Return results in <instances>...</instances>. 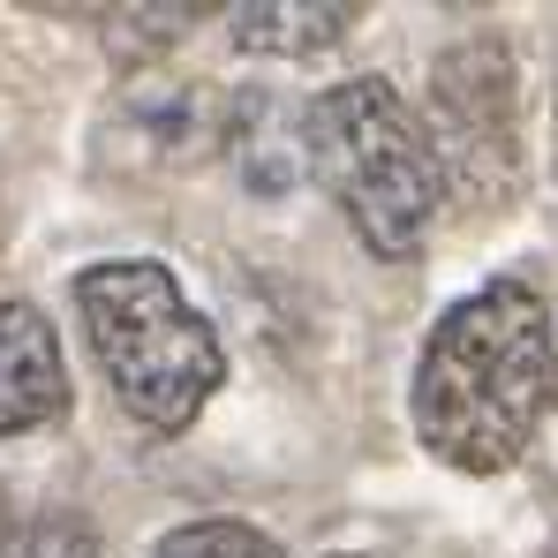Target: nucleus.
Listing matches in <instances>:
<instances>
[{
  "label": "nucleus",
  "mask_w": 558,
  "mask_h": 558,
  "mask_svg": "<svg viewBox=\"0 0 558 558\" xmlns=\"http://www.w3.org/2000/svg\"><path fill=\"white\" fill-rule=\"evenodd\" d=\"M551 310L521 279H490L453 302L415 363V438L446 468L498 475L529 453L551 400Z\"/></svg>",
  "instance_id": "f257e3e1"
},
{
  "label": "nucleus",
  "mask_w": 558,
  "mask_h": 558,
  "mask_svg": "<svg viewBox=\"0 0 558 558\" xmlns=\"http://www.w3.org/2000/svg\"><path fill=\"white\" fill-rule=\"evenodd\" d=\"M302 151L325 196L348 211V227L363 234L377 257H415L430 242L446 167L423 136V121L408 113V98L385 76H348L332 92H317L302 121Z\"/></svg>",
  "instance_id": "f03ea898"
},
{
  "label": "nucleus",
  "mask_w": 558,
  "mask_h": 558,
  "mask_svg": "<svg viewBox=\"0 0 558 558\" xmlns=\"http://www.w3.org/2000/svg\"><path fill=\"white\" fill-rule=\"evenodd\" d=\"M76 310H84L106 385L121 392V408L144 430H189L196 408L219 392V377H227L219 332L182 302L167 265H151V257L92 265V272H76Z\"/></svg>",
  "instance_id": "7ed1b4c3"
},
{
  "label": "nucleus",
  "mask_w": 558,
  "mask_h": 558,
  "mask_svg": "<svg viewBox=\"0 0 558 558\" xmlns=\"http://www.w3.org/2000/svg\"><path fill=\"white\" fill-rule=\"evenodd\" d=\"M69 408V363L31 302H0V438L38 430Z\"/></svg>",
  "instance_id": "20e7f679"
},
{
  "label": "nucleus",
  "mask_w": 558,
  "mask_h": 558,
  "mask_svg": "<svg viewBox=\"0 0 558 558\" xmlns=\"http://www.w3.org/2000/svg\"><path fill=\"white\" fill-rule=\"evenodd\" d=\"M348 23H355V8H242L234 38L250 53H325Z\"/></svg>",
  "instance_id": "39448f33"
},
{
  "label": "nucleus",
  "mask_w": 558,
  "mask_h": 558,
  "mask_svg": "<svg viewBox=\"0 0 558 558\" xmlns=\"http://www.w3.org/2000/svg\"><path fill=\"white\" fill-rule=\"evenodd\" d=\"M151 558H287L272 536H257L250 521H189L174 536H159Z\"/></svg>",
  "instance_id": "423d86ee"
},
{
  "label": "nucleus",
  "mask_w": 558,
  "mask_h": 558,
  "mask_svg": "<svg viewBox=\"0 0 558 558\" xmlns=\"http://www.w3.org/2000/svg\"><path fill=\"white\" fill-rule=\"evenodd\" d=\"M0 558H106V551L76 513H38L15 536H0Z\"/></svg>",
  "instance_id": "0eeeda50"
},
{
  "label": "nucleus",
  "mask_w": 558,
  "mask_h": 558,
  "mask_svg": "<svg viewBox=\"0 0 558 558\" xmlns=\"http://www.w3.org/2000/svg\"><path fill=\"white\" fill-rule=\"evenodd\" d=\"M551 392H558V371H551Z\"/></svg>",
  "instance_id": "6e6552de"
}]
</instances>
